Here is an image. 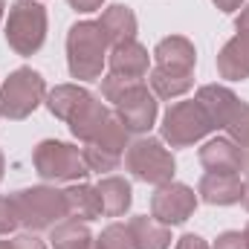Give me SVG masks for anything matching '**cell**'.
I'll return each mask as SVG.
<instances>
[{"instance_id":"1","label":"cell","mask_w":249,"mask_h":249,"mask_svg":"<svg viewBox=\"0 0 249 249\" xmlns=\"http://www.w3.org/2000/svg\"><path fill=\"white\" fill-rule=\"evenodd\" d=\"M110 44L96 20H78L67 32V67L70 75L78 81H96L102 78V70L107 64Z\"/></svg>"},{"instance_id":"2","label":"cell","mask_w":249,"mask_h":249,"mask_svg":"<svg viewBox=\"0 0 249 249\" xmlns=\"http://www.w3.org/2000/svg\"><path fill=\"white\" fill-rule=\"evenodd\" d=\"M15 209H18V220L26 232H44L53 229L55 223H61L67 214V200L64 191L55 186H32L20 188L12 194Z\"/></svg>"},{"instance_id":"3","label":"cell","mask_w":249,"mask_h":249,"mask_svg":"<svg viewBox=\"0 0 249 249\" xmlns=\"http://www.w3.org/2000/svg\"><path fill=\"white\" fill-rule=\"evenodd\" d=\"M32 165H35V174L47 183H81L90 174L84 162V151L58 139L38 142L32 151Z\"/></svg>"},{"instance_id":"4","label":"cell","mask_w":249,"mask_h":249,"mask_svg":"<svg viewBox=\"0 0 249 249\" xmlns=\"http://www.w3.org/2000/svg\"><path fill=\"white\" fill-rule=\"evenodd\" d=\"M124 171H130V177L139 183L165 186L174 180L177 162H174V154L162 145V139L139 136L124 151Z\"/></svg>"},{"instance_id":"5","label":"cell","mask_w":249,"mask_h":249,"mask_svg":"<svg viewBox=\"0 0 249 249\" xmlns=\"http://www.w3.org/2000/svg\"><path fill=\"white\" fill-rule=\"evenodd\" d=\"M47 99V81L32 67H18L9 72V78L0 84V116L20 122L38 110V105Z\"/></svg>"},{"instance_id":"6","label":"cell","mask_w":249,"mask_h":249,"mask_svg":"<svg viewBox=\"0 0 249 249\" xmlns=\"http://www.w3.org/2000/svg\"><path fill=\"white\" fill-rule=\"evenodd\" d=\"M47 41V9L38 0H15L6 18V44L18 55H35Z\"/></svg>"},{"instance_id":"7","label":"cell","mask_w":249,"mask_h":249,"mask_svg":"<svg viewBox=\"0 0 249 249\" xmlns=\"http://www.w3.org/2000/svg\"><path fill=\"white\" fill-rule=\"evenodd\" d=\"M160 133H162V142H168L171 148H188L212 133V122L197 105V99H186V102H174L165 110Z\"/></svg>"},{"instance_id":"8","label":"cell","mask_w":249,"mask_h":249,"mask_svg":"<svg viewBox=\"0 0 249 249\" xmlns=\"http://www.w3.org/2000/svg\"><path fill=\"white\" fill-rule=\"evenodd\" d=\"M197 209V194L194 188L186 183H165L157 186V191L151 194V217L160 220L162 226H180Z\"/></svg>"},{"instance_id":"9","label":"cell","mask_w":249,"mask_h":249,"mask_svg":"<svg viewBox=\"0 0 249 249\" xmlns=\"http://www.w3.org/2000/svg\"><path fill=\"white\" fill-rule=\"evenodd\" d=\"M113 113H116V119L127 127V133L145 136V133L157 124L160 105H157V96L151 93V87H148L145 81H139L133 90H127L122 99L113 105Z\"/></svg>"},{"instance_id":"10","label":"cell","mask_w":249,"mask_h":249,"mask_svg":"<svg viewBox=\"0 0 249 249\" xmlns=\"http://www.w3.org/2000/svg\"><path fill=\"white\" fill-rule=\"evenodd\" d=\"M197 160L209 174H241L247 168V151L241 145H235L229 136L209 139L197 151Z\"/></svg>"},{"instance_id":"11","label":"cell","mask_w":249,"mask_h":249,"mask_svg":"<svg viewBox=\"0 0 249 249\" xmlns=\"http://www.w3.org/2000/svg\"><path fill=\"white\" fill-rule=\"evenodd\" d=\"M194 99L203 107V113L209 116L212 130H223L226 122H229V116H232V110H235V105L241 102L226 84H203Z\"/></svg>"},{"instance_id":"12","label":"cell","mask_w":249,"mask_h":249,"mask_svg":"<svg viewBox=\"0 0 249 249\" xmlns=\"http://www.w3.org/2000/svg\"><path fill=\"white\" fill-rule=\"evenodd\" d=\"M107 67L110 72L116 75H127V78H145L148 75V67H151V55H148V47H142L139 41H124L110 47L107 53Z\"/></svg>"},{"instance_id":"13","label":"cell","mask_w":249,"mask_h":249,"mask_svg":"<svg viewBox=\"0 0 249 249\" xmlns=\"http://www.w3.org/2000/svg\"><path fill=\"white\" fill-rule=\"evenodd\" d=\"M110 119V110H107V105L102 102V96H87L84 99V105L70 116V133L75 136V139H81L84 145L87 142H93L96 139V133L102 130V124Z\"/></svg>"},{"instance_id":"14","label":"cell","mask_w":249,"mask_h":249,"mask_svg":"<svg viewBox=\"0 0 249 249\" xmlns=\"http://www.w3.org/2000/svg\"><path fill=\"white\" fill-rule=\"evenodd\" d=\"M154 61L157 67H168V70H183V72H194L197 64V50L194 44L183 38V35H168L154 47Z\"/></svg>"},{"instance_id":"15","label":"cell","mask_w":249,"mask_h":249,"mask_svg":"<svg viewBox=\"0 0 249 249\" xmlns=\"http://www.w3.org/2000/svg\"><path fill=\"white\" fill-rule=\"evenodd\" d=\"M241 191H244V180L238 174H203V180L197 186L200 200L209 206L241 203Z\"/></svg>"},{"instance_id":"16","label":"cell","mask_w":249,"mask_h":249,"mask_svg":"<svg viewBox=\"0 0 249 249\" xmlns=\"http://www.w3.org/2000/svg\"><path fill=\"white\" fill-rule=\"evenodd\" d=\"M217 72L226 81H244L249 78V35H235L223 44L217 53Z\"/></svg>"},{"instance_id":"17","label":"cell","mask_w":249,"mask_h":249,"mask_svg":"<svg viewBox=\"0 0 249 249\" xmlns=\"http://www.w3.org/2000/svg\"><path fill=\"white\" fill-rule=\"evenodd\" d=\"M96 23L102 26V32H105V38H107L110 47L124 44V41H136V26H139L136 23V15H133V9H127L122 3L107 6Z\"/></svg>"},{"instance_id":"18","label":"cell","mask_w":249,"mask_h":249,"mask_svg":"<svg viewBox=\"0 0 249 249\" xmlns=\"http://www.w3.org/2000/svg\"><path fill=\"white\" fill-rule=\"evenodd\" d=\"M64 200H67V214L75 217V220L90 223V220L102 217L99 191H96V186H90V183H84V180H81V183H70V186L64 188Z\"/></svg>"},{"instance_id":"19","label":"cell","mask_w":249,"mask_h":249,"mask_svg":"<svg viewBox=\"0 0 249 249\" xmlns=\"http://www.w3.org/2000/svg\"><path fill=\"white\" fill-rule=\"evenodd\" d=\"M96 191H99V200H102V214L105 217H122L124 212L130 209L133 203V188L124 177H102L96 183Z\"/></svg>"},{"instance_id":"20","label":"cell","mask_w":249,"mask_h":249,"mask_svg":"<svg viewBox=\"0 0 249 249\" xmlns=\"http://www.w3.org/2000/svg\"><path fill=\"white\" fill-rule=\"evenodd\" d=\"M148 87L157 99H180L194 87V72L168 70V67H151L148 70Z\"/></svg>"},{"instance_id":"21","label":"cell","mask_w":249,"mask_h":249,"mask_svg":"<svg viewBox=\"0 0 249 249\" xmlns=\"http://www.w3.org/2000/svg\"><path fill=\"white\" fill-rule=\"evenodd\" d=\"M130 235L136 241V249H168L171 247V229L162 226L160 220L148 217V214H136L127 220Z\"/></svg>"},{"instance_id":"22","label":"cell","mask_w":249,"mask_h":249,"mask_svg":"<svg viewBox=\"0 0 249 249\" xmlns=\"http://www.w3.org/2000/svg\"><path fill=\"white\" fill-rule=\"evenodd\" d=\"M90 96V90L87 87H78V84H55L50 93H47V107H50V113L55 116V119H61V122H70V116L84 105V99Z\"/></svg>"},{"instance_id":"23","label":"cell","mask_w":249,"mask_h":249,"mask_svg":"<svg viewBox=\"0 0 249 249\" xmlns=\"http://www.w3.org/2000/svg\"><path fill=\"white\" fill-rule=\"evenodd\" d=\"M87 241H93V232L84 220H75V217H64L50 232V247L53 249H78Z\"/></svg>"},{"instance_id":"24","label":"cell","mask_w":249,"mask_h":249,"mask_svg":"<svg viewBox=\"0 0 249 249\" xmlns=\"http://www.w3.org/2000/svg\"><path fill=\"white\" fill-rule=\"evenodd\" d=\"M127 136H130V133H127V127L116 119V113H110V119L102 124V130L96 133V139H93V142H87V145H96V148H102V151H110V154L124 157V151H127V145H130V139H127Z\"/></svg>"},{"instance_id":"25","label":"cell","mask_w":249,"mask_h":249,"mask_svg":"<svg viewBox=\"0 0 249 249\" xmlns=\"http://www.w3.org/2000/svg\"><path fill=\"white\" fill-rule=\"evenodd\" d=\"M223 130L229 133V139L235 145H241L244 151L249 148V105L247 102H238L235 105V110H232V116H229V122H226Z\"/></svg>"},{"instance_id":"26","label":"cell","mask_w":249,"mask_h":249,"mask_svg":"<svg viewBox=\"0 0 249 249\" xmlns=\"http://www.w3.org/2000/svg\"><path fill=\"white\" fill-rule=\"evenodd\" d=\"M81 151H84V162H87L90 174H93V171H96V174H110V171H116V168L122 165V157H119V154L102 151V148H96V145H87V148H81Z\"/></svg>"},{"instance_id":"27","label":"cell","mask_w":249,"mask_h":249,"mask_svg":"<svg viewBox=\"0 0 249 249\" xmlns=\"http://www.w3.org/2000/svg\"><path fill=\"white\" fill-rule=\"evenodd\" d=\"M96 241H99L102 249H136V241H133L127 223H110V226H105Z\"/></svg>"},{"instance_id":"28","label":"cell","mask_w":249,"mask_h":249,"mask_svg":"<svg viewBox=\"0 0 249 249\" xmlns=\"http://www.w3.org/2000/svg\"><path fill=\"white\" fill-rule=\"evenodd\" d=\"M136 84H139V78H127V75L107 72V75H102V99H105V102H110V105H116L124 93H127V90H133Z\"/></svg>"},{"instance_id":"29","label":"cell","mask_w":249,"mask_h":249,"mask_svg":"<svg viewBox=\"0 0 249 249\" xmlns=\"http://www.w3.org/2000/svg\"><path fill=\"white\" fill-rule=\"evenodd\" d=\"M18 226H20V220H18V209H15L12 194L9 197L0 194V235H12Z\"/></svg>"},{"instance_id":"30","label":"cell","mask_w":249,"mask_h":249,"mask_svg":"<svg viewBox=\"0 0 249 249\" xmlns=\"http://www.w3.org/2000/svg\"><path fill=\"white\" fill-rule=\"evenodd\" d=\"M214 249H249V244L244 232H223V235H217Z\"/></svg>"},{"instance_id":"31","label":"cell","mask_w":249,"mask_h":249,"mask_svg":"<svg viewBox=\"0 0 249 249\" xmlns=\"http://www.w3.org/2000/svg\"><path fill=\"white\" fill-rule=\"evenodd\" d=\"M12 249H50L35 232H23V235H18L15 241H12Z\"/></svg>"},{"instance_id":"32","label":"cell","mask_w":249,"mask_h":249,"mask_svg":"<svg viewBox=\"0 0 249 249\" xmlns=\"http://www.w3.org/2000/svg\"><path fill=\"white\" fill-rule=\"evenodd\" d=\"M70 3V9H75V12H84V15H90V12H99L102 6H105V0H67Z\"/></svg>"},{"instance_id":"33","label":"cell","mask_w":249,"mask_h":249,"mask_svg":"<svg viewBox=\"0 0 249 249\" xmlns=\"http://www.w3.org/2000/svg\"><path fill=\"white\" fill-rule=\"evenodd\" d=\"M174 249H209V244H206L200 235H191V232H188V235H183V238L177 241Z\"/></svg>"},{"instance_id":"34","label":"cell","mask_w":249,"mask_h":249,"mask_svg":"<svg viewBox=\"0 0 249 249\" xmlns=\"http://www.w3.org/2000/svg\"><path fill=\"white\" fill-rule=\"evenodd\" d=\"M220 12H226V15H232V12H238V9H244V3L247 0H212Z\"/></svg>"},{"instance_id":"35","label":"cell","mask_w":249,"mask_h":249,"mask_svg":"<svg viewBox=\"0 0 249 249\" xmlns=\"http://www.w3.org/2000/svg\"><path fill=\"white\" fill-rule=\"evenodd\" d=\"M235 29H238L241 35H249V3L241 9V15L235 18Z\"/></svg>"},{"instance_id":"36","label":"cell","mask_w":249,"mask_h":249,"mask_svg":"<svg viewBox=\"0 0 249 249\" xmlns=\"http://www.w3.org/2000/svg\"><path fill=\"white\" fill-rule=\"evenodd\" d=\"M241 203H244V209L249 212V177L244 180V191H241Z\"/></svg>"},{"instance_id":"37","label":"cell","mask_w":249,"mask_h":249,"mask_svg":"<svg viewBox=\"0 0 249 249\" xmlns=\"http://www.w3.org/2000/svg\"><path fill=\"white\" fill-rule=\"evenodd\" d=\"M78 249H102V247H99V241H96V238H93V241H87V244H84V247H78Z\"/></svg>"},{"instance_id":"38","label":"cell","mask_w":249,"mask_h":249,"mask_svg":"<svg viewBox=\"0 0 249 249\" xmlns=\"http://www.w3.org/2000/svg\"><path fill=\"white\" fill-rule=\"evenodd\" d=\"M3 171H6V157H3V151H0V183H3Z\"/></svg>"},{"instance_id":"39","label":"cell","mask_w":249,"mask_h":249,"mask_svg":"<svg viewBox=\"0 0 249 249\" xmlns=\"http://www.w3.org/2000/svg\"><path fill=\"white\" fill-rule=\"evenodd\" d=\"M3 15H6V0H0V20H3Z\"/></svg>"},{"instance_id":"40","label":"cell","mask_w":249,"mask_h":249,"mask_svg":"<svg viewBox=\"0 0 249 249\" xmlns=\"http://www.w3.org/2000/svg\"><path fill=\"white\" fill-rule=\"evenodd\" d=\"M0 249H12V241H0Z\"/></svg>"},{"instance_id":"41","label":"cell","mask_w":249,"mask_h":249,"mask_svg":"<svg viewBox=\"0 0 249 249\" xmlns=\"http://www.w3.org/2000/svg\"><path fill=\"white\" fill-rule=\"evenodd\" d=\"M244 238H247V244H249V223H247V229H244Z\"/></svg>"},{"instance_id":"42","label":"cell","mask_w":249,"mask_h":249,"mask_svg":"<svg viewBox=\"0 0 249 249\" xmlns=\"http://www.w3.org/2000/svg\"><path fill=\"white\" fill-rule=\"evenodd\" d=\"M247 168H249V148H247Z\"/></svg>"}]
</instances>
